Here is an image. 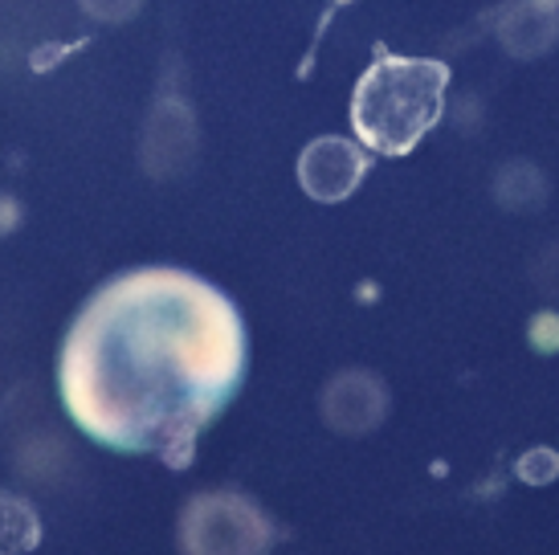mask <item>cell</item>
<instances>
[{
	"instance_id": "6da1fadb",
	"label": "cell",
	"mask_w": 559,
	"mask_h": 555,
	"mask_svg": "<svg viewBox=\"0 0 559 555\" xmlns=\"http://www.w3.org/2000/svg\"><path fill=\"white\" fill-rule=\"evenodd\" d=\"M241 327L204 282L171 270L119 278L66 347L74 416L119 446H164L201 425L234 388Z\"/></svg>"
},
{
	"instance_id": "7a4b0ae2",
	"label": "cell",
	"mask_w": 559,
	"mask_h": 555,
	"mask_svg": "<svg viewBox=\"0 0 559 555\" xmlns=\"http://www.w3.org/2000/svg\"><path fill=\"white\" fill-rule=\"evenodd\" d=\"M450 70L425 58H384L359 78L352 123L359 139L384 155H404L441 119Z\"/></svg>"
},
{
	"instance_id": "3957f363",
	"label": "cell",
	"mask_w": 559,
	"mask_h": 555,
	"mask_svg": "<svg viewBox=\"0 0 559 555\" xmlns=\"http://www.w3.org/2000/svg\"><path fill=\"white\" fill-rule=\"evenodd\" d=\"M364 172H368V160L347 139H314L298 164L302 188L314 201H343L364 180Z\"/></svg>"
},
{
	"instance_id": "277c9868",
	"label": "cell",
	"mask_w": 559,
	"mask_h": 555,
	"mask_svg": "<svg viewBox=\"0 0 559 555\" xmlns=\"http://www.w3.org/2000/svg\"><path fill=\"white\" fill-rule=\"evenodd\" d=\"M135 4H140V0H86V9H91L94 16H107V21H119V16L135 13Z\"/></svg>"
}]
</instances>
